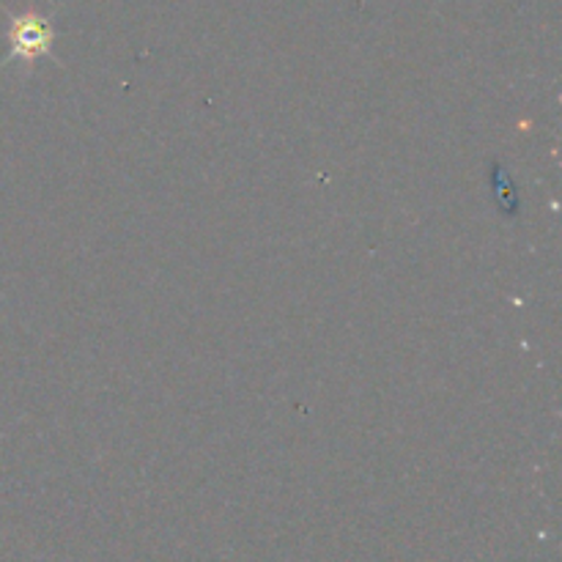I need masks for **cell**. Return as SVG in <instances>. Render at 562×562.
Here are the masks:
<instances>
[{
  "label": "cell",
  "mask_w": 562,
  "mask_h": 562,
  "mask_svg": "<svg viewBox=\"0 0 562 562\" xmlns=\"http://www.w3.org/2000/svg\"><path fill=\"white\" fill-rule=\"evenodd\" d=\"M53 25L44 20L36 11H27V14L11 16L9 25V47L11 58L20 60H36L42 55H47L53 49Z\"/></svg>",
  "instance_id": "1"
}]
</instances>
